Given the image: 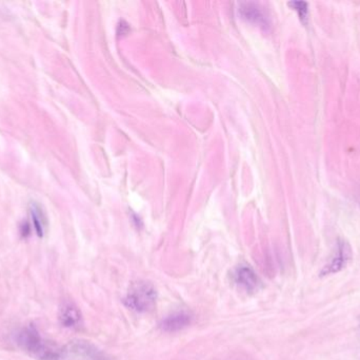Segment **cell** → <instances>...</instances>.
<instances>
[{"mask_svg":"<svg viewBox=\"0 0 360 360\" xmlns=\"http://www.w3.org/2000/svg\"><path fill=\"white\" fill-rule=\"evenodd\" d=\"M17 344L21 350L36 360H59L63 353L54 345L44 340L33 325L19 332Z\"/></svg>","mask_w":360,"mask_h":360,"instance_id":"6da1fadb","label":"cell"},{"mask_svg":"<svg viewBox=\"0 0 360 360\" xmlns=\"http://www.w3.org/2000/svg\"><path fill=\"white\" fill-rule=\"evenodd\" d=\"M31 217L36 234L41 238V237H44V230H46V217H44L41 209L37 204L31 205Z\"/></svg>","mask_w":360,"mask_h":360,"instance_id":"ba28073f","label":"cell"},{"mask_svg":"<svg viewBox=\"0 0 360 360\" xmlns=\"http://www.w3.org/2000/svg\"><path fill=\"white\" fill-rule=\"evenodd\" d=\"M156 300L158 292L152 283L147 281H136L129 287L124 297V304L131 310L147 313L155 308Z\"/></svg>","mask_w":360,"mask_h":360,"instance_id":"7a4b0ae2","label":"cell"},{"mask_svg":"<svg viewBox=\"0 0 360 360\" xmlns=\"http://www.w3.org/2000/svg\"><path fill=\"white\" fill-rule=\"evenodd\" d=\"M233 278L236 285L247 292L256 291L259 285V279H258L257 275L250 266H239L235 271Z\"/></svg>","mask_w":360,"mask_h":360,"instance_id":"277c9868","label":"cell"},{"mask_svg":"<svg viewBox=\"0 0 360 360\" xmlns=\"http://www.w3.org/2000/svg\"><path fill=\"white\" fill-rule=\"evenodd\" d=\"M61 325L69 329H76L82 325V314L73 304H65L59 312Z\"/></svg>","mask_w":360,"mask_h":360,"instance_id":"52a82bcc","label":"cell"},{"mask_svg":"<svg viewBox=\"0 0 360 360\" xmlns=\"http://www.w3.org/2000/svg\"><path fill=\"white\" fill-rule=\"evenodd\" d=\"M289 6H291L294 10L297 11L298 15L302 20L307 19L308 16V4L304 1H294L290 2Z\"/></svg>","mask_w":360,"mask_h":360,"instance_id":"9c48e42d","label":"cell"},{"mask_svg":"<svg viewBox=\"0 0 360 360\" xmlns=\"http://www.w3.org/2000/svg\"><path fill=\"white\" fill-rule=\"evenodd\" d=\"M193 316L186 312H176L167 317L160 323V327L165 332L173 333V332L181 331L192 323Z\"/></svg>","mask_w":360,"mask_h":360,"instance_id":"8992f818","label":"cell"},{"mask_svg":"<svg viewBox=\"0 0 360 360\" xmlns=\"http://www.w3.org/2000/svg\"><path fill=\"white\" fill-rule=\"evenodd\" d=\"M353 259L352 247L348 241L340 239L336 247L335 254L332 257L331 261L321 271V276L338 274L344 271L350 264Z\"/></svg>","mask_w":360,"mask_h":360,"instance_id":"3957f363","label":"cell"},{"mask_svg":"<svg viewBox=\"0 0 360 360\" xmlns=\"http://www.w3.org/2000/svg\"><path fill=\"white\" fill-rule=\"evenodd\" d=\"M239 11H240V14L243 15V18L256 23L259 27H268L270 25L266 13L258 6V4H254V2H243L240 4Z\"/></svg>","mask_w":360,"mask_h":360,"instance_id":"5b68a950","label":"cell"}]
</instances>
